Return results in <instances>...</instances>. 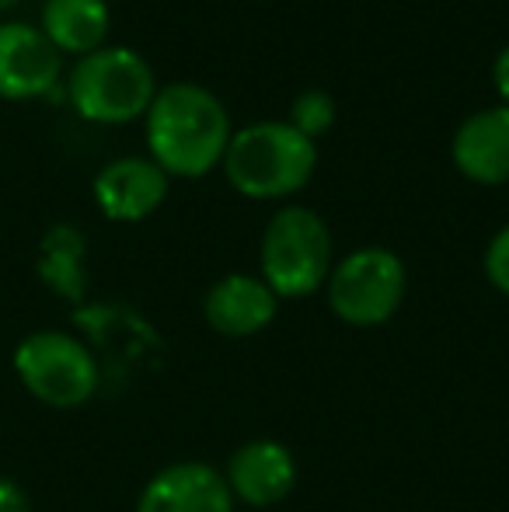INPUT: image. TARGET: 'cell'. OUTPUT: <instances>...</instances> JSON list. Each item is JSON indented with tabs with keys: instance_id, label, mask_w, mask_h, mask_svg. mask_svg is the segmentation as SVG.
I'll list each match as a JSON object with an SVG mask.
<instances>
[{
	"instance_id": "cell-1",
	"label": "cell",
	"mask_w": 509,
	"mask_h": 512,
	"mask_svg": "<svg viewBox=\"0 0 509 512\" xmlns=\"http://www.w3.org/2000/svg\"><path fill=\"white\" fill-rule=\"evenodd\" d=\"M147 147L150 161L164 175L203 178L224 164L231 143V115L224 102L203 84L178 81L154 95L147 108Z\"/></svg>"
},
{
	"instance_id": "cell-2",
	"label": "cell",
	"mask_w": 509,
	"mask_h": 512,
	"mask_svg": "<svg viewBox=\"0 0 509 512\" xmlns=\"http://www.w3.org/2000/svg\"><path fill=\"white\" fill-rule=\"evenodd\" d=\"M224 175L248 199H286L311 182L318 168V143L290 122H252L227 143Z\"/></svg>"
},
{
	"instance_id": "cell-3",
	"label": "cell",
	"mask_w": 509,
	"mask_h": 512,
	"mask_svg": "<svg viewBox=\"0 0 509 512\" xmlns=\"http://www.w3.org/2000/svg\"><path fill=\"white\" fill-rule=\"evenodd\" d=\"M262 283L279 300H304L328 283L332 234L328 223L307 206H283L262 230Z\"/></svg>"
},
{
	"instance_id": "cell-4",
	"label": "cell",
	"mask_w": 509,
	"mask_h": 512,
	"mask_svg": "<svg viewBox=\"0 0 509 512\" xmlns=\"http://www.w3.org/2000/svg\"><path fill=\"white\" fill-rule=\"evenodd\" d=\"M67 95L77 115L98 126H119L147 115L157 95L150 63L129 46H102L81 56L67 77Z\"/></svg>"
},
{
	"instance_id": "cell-5",
	"label": "cell",
	"mask_w": 509,
	"mask_h": 512,
	"mask_svg": "<svg viewBox=\"0 0 509 512\" xmlns=\"http://www.w3.org/2000/svg\"><path fill=\"white\" fill-rule=\"evenodd\" d=\"M328 307L353 328H377L398 314L408 272L391 248H356L328 272Z\"/></svg>"
},
{
	"instance_id": "cell-6",
	"label": "cell",
	"mask_w": 509,
	"mask_h": 512,
	"mask_svg": "<svg viewBox=\"0 0 509 512\" xmlns=\"http://www.w3.org/2000/svg\"><path fill=\"white\" fill-rule=\"evenodd\" d=\"M14 373L49 408H81L98 391V363L67 331H35L14 349Z\"/></svg>"
},
{
	"instance_id": "cell-7",
	"label": "cell",
	"mask_w": 509,
	"mask_h": 512,
	"mask_svg": "<svg viewBox=\"0 0 509 512\" xmlns=\"http://www.w3.org/2000/svg\"><path fill=\"white\" fill-rule=\"evenodd\" d=\"M63 56L42 28L25 21H0V98L28 102L56 88Z\"/></svg>"
},
{
	"instance_id": "cell-8",
	"label": "cell",
	"mask_w": 509,
	"mask_h": 512,
	"mask_svg": "<svg viewBox=\"0 0 509 512\" xmlns=\"http://www.w3.org/2000/svg\"><path fill=\"white\" fill-rule=\"evenodd\" d=\"M136 512H234V495L217 467L182 460L143 485Z\"/></svg>"
},
{
	"instance_id": "cell-9",
	"label": "cell",
	"mask_w": 509,
	"mask_h": 512,
	"mask_svg": "<svg viewBox=\"0 0 509 512\" xmlns=\"http://www.w3.org/2000/svg\"><path fill=\"white\" fill-rule=\"evenodd\" d=\"M224 481L231 488L234 502H245L252 509H269L283 502L297 485V460L276 439H252L238 446L227 460Z\"/></svg>"
},
{
	"instance_id": "cell-10",
	"label": "cell",
	"mask_w": 509,
	"mask_h": 512,
	"mask_svg": "<svg viewBox=\"0 0 509 512\" xmlns=\"http://www.w3.org/2000/svg\"><path fill=\"white\" fill-rule=\"evenodd\" d=\"M168 196V175L150 157H116L95 178V203L109 220H147Z\"/></svg>"
},
{
	"instance_id": "cell-11",
	"label": "cell",
	"mask_w": 509,
	"mask_h": 512,
	"mask_svg": "<svg viewBox=\"0 0 509 512\" xmlns=\"http://www.w3.org/2000/svg\"><path fill=\"white\" fill-rule=\"evenodd\" d=\"M454 168L468 182L506 185L509 182V108L492 105L468 115L450 143Z\"/></svg>"
},
{
	"instance_id": "cell-12",
	"label": "cell",
	"mask_w": 509,
	"mask_h": 512,
	"mask_svg": "<svg viewBox=\"0 0 509 512\" xmlns=\"http://www.w3.org/2000/svg\"><path fill=\"white\" fill-rule=\"evenodd\" d=\"M279 297L262 283V276L231 272L217 279L203 300V314L217 335L227 338H252L276 321Z\"/></svg>"
},
{
	"instance_id": "cell-13",
	"label": "cell",
	"mask_w": 509,
	"mask_h": 512,
	"mask_svg": "<svg viewBox=\"0 0 509 512\" xmlns=\"http://www.w3.org/2000/svg\"><path fill=\"white\" fill-rule=\"evenodd\" d=\"M112 14L105 0H46L42 4V35L56 46V53L88 56L109 39Z\"/></svg>"
},
{
	"instance_id": "cell-14",
	"label": "cell",
	"mask_w": 509,
	"mask_h": 512,
	"mask_svg": "<svg viewBox=\"0 0 509 512\" xmlns=\"http://www.w3.org/2000/svg\"><path fill=\"white\" fill-rule=\"evenodd\" d=\"M39 276L53 286L60 297H84V237L74 227H53L42 241Z\"/></svg>"
},
{
	"instance_id": "cell-15",
	"label": "cell",
	"mask_w": 509,
	"mask_h": 512,
	"mask_svg": "<svg viewBox=\"0 0 509 512\" xmlns=\"http://www.w3.org/2000/svg\"><path fill=\"white\" fill-rule=\"evenodd\" d=\"M290 122L297 133H304L307 140L318 143V136H325L328 129L335 126V98L325 95V91H304L297 95V102L290 105Z\"/></svg>"
},
{
	"instance_id": "cell-16",
	"label": "cell",
	"mask_w": 509,
	"mask_h": 512,
	"mask_svg": "<svg viewBox=\"0 0 509 512\" xmlns=\"http://www.w3.org/2000/svg\"><path fill=\"white\" fill-rule=\"evenodd\" d=\"M485 276L503 297H509V223L485 248Z\"/></svg>"
},
{
	"instance_id": "cell-17",
	"label": "cell",
	"mask_w": 509,
	"mask_h": 512,
	"mask_svg": "<svg viewBox=\"0 0 509 512\" xmlns=\"http://www.w3.org/2000/svg\"><path fill=\"white\" fill-rule=\"evenodd\" d=\"M0 512H32L28 509V495L11 478H0Z\"/></svg>"
},
{
	"instance_id": "cell-18",
	"label": "cell",
	"mask_w": 509,
	"mask_h": 512,
	"mask_svg": "<svg viewBox=\"0 0 509 512\" xmlns=\"http://www.w3.org/2000/svg\"><path fill=\"white\" fill-rule=\"evenodd\" d=\"M492 81H496V91L503 98V105L509 108V46L499 49L496 63H492Z\"/></svg>"
},
{
	"instance_id": "cell-19",
	"label": "cell",
	"mask_w": 509,
	"mask_h": 512,
	"mask_svg": "<svg viewBox=\"0 0 509 512\" xmlns=\"http://www.w3.org/2000/svg\"><path fill=\"white\" fill-rule=\"evenodd\" d=\"M14 4V0H0V14H4L7 11V7H11Z\"/></svg>"
}]
</instances>
